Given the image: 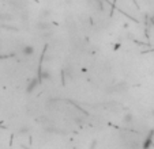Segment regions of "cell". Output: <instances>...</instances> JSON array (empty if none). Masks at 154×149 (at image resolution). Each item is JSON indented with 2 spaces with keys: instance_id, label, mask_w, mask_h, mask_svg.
<instances>
[{
  "instance_id": "1",
  "label": "cell",
  "mask_w": 154,
  "mask_h": 149,
  "mask_svg": "<svg viewBox=\"0 0 154 149\" xmlns=\"http://www.w3.org/2000/svg\"><path fill=\"white\" fill-rule=\"evenodd\" d=\"M22 52H23L25 56H33L34 54V49H33L32 46H25V48L22 49Z\"/></svg>"
}]
</instances>
